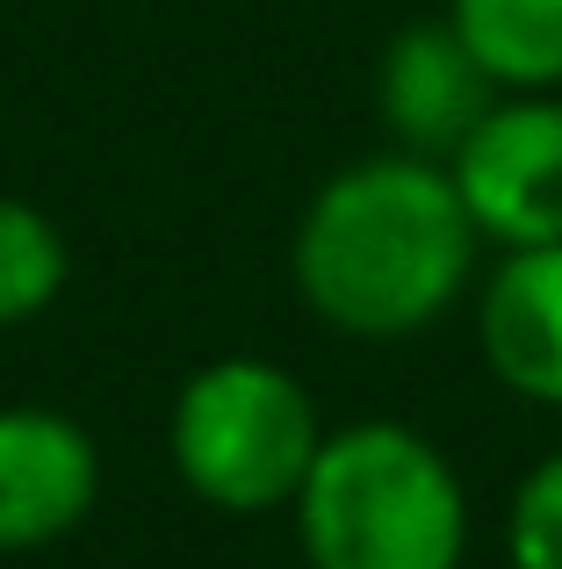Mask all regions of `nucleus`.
<instances>
[{
  "mask_svg": "<svg viewBox=\"0 0 562 569\" xmlns=\"http://www.w3.org/2000/svg\"><path fill=\"white\" fill-rule=\"evenodd\" d=\"M295 533L310 569H462L469 498L425 432L361 418L324 432L295 490Z\"/></svg>",
  "mask_w": 562,
  "mask_h": 569,
  "instance_id": "2",
  "label": "nucleus"
},
{
  "mask_svg": "<svg viewBox=\"0 0 562 569\" xmlns=\"http://www.w3.org/2000/svg\"><path fill=\"white\" fill-rule=\"evenodd\" d=\"M66 289V231L37 202L0 194V325H29Z\"/></svg>",
  "mask_w": 562,
  "mask_h": 569,
  "instance_id": "9",
  "label": "nucleus"
},
{
  "mask_svg": "<svg viewBox=\"0 0 562 569\" xmlns=\"http://www.w3.org/2000/svg\"><path fill=\"white\" fill-rule=\"evenodd\" d=\"M476 339L512 397L562 411V246H520L498 260L476 303Z\"/></svg>",
  "mask_w": 562,
  "mask_h": 569,
  "instance_id": "7",
  "label": "nucleus"
},
{
  "mask_svg": "<svg viewBox=\"0 0 562 569\" xmlns=\"http://www.w3.org/2000/svg\"><path fill=\"white\" fill-rule=\"evenodd\" d=\"M448 22L505 94L562 87V0H448Z\"/></svg>",
  "mask_w": 562,
  "mask_h": 569,
  "instance_id": "8",
  "label": "nucleus"
},
{
  "mask_svg": "<svg viewBox=\"0 0 562 569\" xmlns=\"http://www.w3.org/2000/svg\"><path fill=\"white\" fill-rule=\"evenodd\" d=\"M173 469L217 512H281L295 505L310 461L324 447L310 389L274 361L231 353L181 382L173 397Z\"/></svg>",
  "mask_w": 562,
  "mask_h": 569,
  "instance_id": "3",
  "label": "nucleus"
},
{
  "mask_svg": "<svg viewBox=\"0 0 562 569\" xmlns=\"http://www.w3.org/2000/svg\"><path fill=\"white\" fill-rule=\"evenodd\" d=\"M382 123L397 130V152H419L448 167L454 144L491 116V101L505 87L469 58V43L454 37V22H419L382 51Z\"/></svg>",
  "mask_w": 562,
  "mask_h": 569,
  "instance_id": "6",
  "label": "nucleus"
},
{
  "mask_svg": "<svg viewBox=\"0 0 562 569\" xmlns=\"http://www.w3.org/2000/svg\"><path fill=\"white\" fill-rule=\"evenodd\" d=\"M101 498V455L87 426L43 403L0 411V556L51 548Z\"/></svg>",
  "mask_w": 562,
  "mask_h": 569,
  "instance_id": "5",
  "label": "nucleus"
},
{
  "mask_svg": "<svg viewBox=\"0 0 562 569\" xmlns=\"http://www.w3.org/2000/svg\"><path fill=\"white\" fill-rule=\"evenodd\" d=\"M454 194L483 246H562V101L498 94L491 116L454 144Z\"/></svg>",
  "mask_w": 562,
  "mask_h": 569,
  "instance_id": "4",
  "label": "nucleus"
},
{
  "mask_svg": "<svg viewBox=\"0 0 562 569\" xmlns=\"http://www.w3.org/2000/svg\"><path fill=\"white\" fill-rule=\"evenodd\" d=\"M476 223L454 173L419 152H375L332 173L295 223V289L347 339H411L448 318L476 274Z\"/></svg>",
  "mask_w": 562,
  "mask_h": 569,
  "instance_id": "1",
  "label": "nucleus"
},
{
  "mask_svg": "<svg viewBox=\"0 0 562 569\" xmlns=\"http://www.w3.org/2000/svg\"><path fill=\"white\" fill-rule=\"evenodd\" d=\"M505 548H512V569H562V455L534 461L526 483L512 490Z\"/></svg>",
  "mask_w": 562,
  "mask_h": 569,
  "instance_id": "10",
  "label": "nucleus"
}]
</instances>
